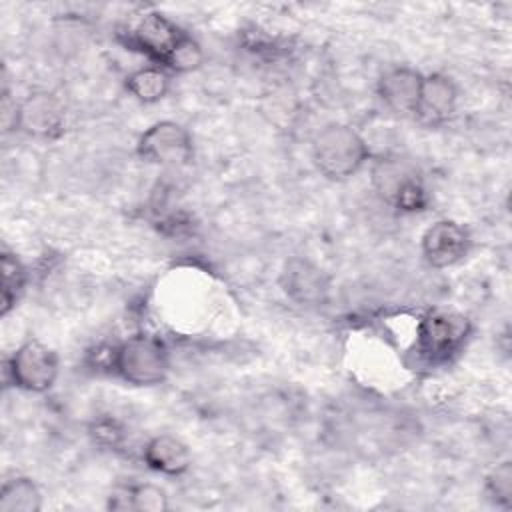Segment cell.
<instances>
[{
  "label": "cell",
  "instance_id": "cell-14",
  "mask_svg": "<svg viewBox=\"0 0 512 512\" xmlns=\"http://www.w3.org/2000/svg\"><path fill=\"white\" fill-rule=\"evenodd\" d=\"M126 88L140 102L152 104V102H158L166 96V92L170 88V76L160 66H146V68H140V70L132 72L126 78Z\"/></svg>",
  "mask_w": 512,
  "mask_h": 512
},
{
  "label": "cell",
  "instance_id": "cell-9",
  "mask_svg": "<svg viewBox=\"0 0 512 512\" xmlns=\"http://www.w3.org/2000/svg\"><path fill=\"white\" fill-rule=\"evenodd\" d=\"M182 36L184 32H180L170 20H166L162 14H156V12L142 16V20L136 24L132 32L134 44L142 52H146L150 58L162 64H166L168 56L172 54V50L176 48Z\"/></svg>",
  "mask_w": 512,
  "mask_h": 512
},
{
  "label": "cell",
  "instance_id": "cell-18",
  "mask_svg": "<svg viewBox=\"0 0 512 512\" xmlns=\"http://www.w3.org/2000/svg\"><path fill=\"white\" fill-rule=\"evenodd\" d=\"M486 492L498 506L510 508V504H512V464L510 462L498 464L488 474Z\"/></svg>",
  "mask_w": 512,
  "mask_h": 512
},
{
  "label": "cell",
  "instance_id": "cell-19",
  "mask_svg": "<svg viewBox=\"0 0 512 512\" xmlns=\"http://www.w3.org/2000/svg\"><path fill=\"white\" fill-rule=\"evenodd\" d=\"M392 202L404 210V212H416V210H424L426 206V190L422 188V184L416 180V176H412L410 180H406L400 190L394 194Z\"/></svg>",
  "mask_w": 512,
  "mask_h": 512
},
{
  "label": "cell",
  "instance_id": "cell-8",
  "mask_svg": "<svg viewBox=\"0 0 512 512\" xmlns=\"http://www.w3.org/2000/svg\"><path fill=\"white\" fill-rule=\"evenodd\" d=\"M422 80L424 76L412 68H392L378 80V96L392 112L416 114Z\"/></svg>",
  "mask_w": 512,
  "mask_h": 512
},
{
  "label": "cell",
  "instance_id": "cell-17",
  "mask_svg": "<svg viewBox=\"0 0 512 512\" xmlns=\"http://www.w3.org/2000/svg\"><path fill=\"white\" fill-rule=\"evenodd\" d=\"M202 58H204V54H202V48L198 46V42L184 34L180 38V42L176 44V48L172 50V54L168 56L164 66H168L176 72H190L202 64Z\"/></svg>",
  "mask_w": 512,
  "mask_h": 512
},
{
  "label": "cell",
  "instance_id": "cell-16",
  "mask_svg": "<svg viewBox=\"0 0 512 512\" xmlns=\"http://www.w3.org/2000/svg\"><path fill=\"white\" fill-rule=\"evenodd\" d=\"M130 504L138 512H164L168 510V496L160 486L134 484L130 486Z\"/></svg>",
  "mask_w": 512,
  "mask_h": 512
},
{
  "label": "cell",
  "instance_id": "cell-10",
  "mask_svg": "<svg viewBox=\"0 0 512 512\" xmlns=\"http://www.w3.org/2000/svg\"><path fill=\"white\" fill-rule=\"evenodd\" d=\"M456 100H458V88L452 82V78L444 74L424 76L422 88H420V100L414 116H418L428 124L442 122L454 112Z\"/></svg>",
  "mask_w": 512,
  "mask_h": 512
},
{
  "label": "cell",
  "instance_id": "cell-4",
  "mask_svg": "<svg viewBox=\"0 0 512 512\" xmlns=\"http://www.w3.org/2000/svg\"><path fill=\"white\" fill-rule=\"evenodd\" d=\"M468 320L462 314L436 310L430 312L418 328V350L430 362L452 356L468 336Z\"/></svg>",
  "mask_w": 512,
  "mask_h": 512
},
{
  "label": "cell",
  "instance_id": "cell-13",
  "mask_svg": "<svg viewBox=\"0 0 512 512\" xmlns=\"http://www.w3.org/2000/svg\"><path fill=\"white\" fill-rule=\"evenodd\" d=\"M42 494L38 486L24 476L6 480L0 492V512H38Z\"/></svg>",
  "mask_w": 512,
  "mask_h": 512
},
{
  "label": "cell",
  "instance_id": "cell-6",
  "mask_svg": "<svg viewBox=\"0 0 512 512\" xmlns=\"http://www.w3.org/2000/svg\"><path fill=\"white\" fill-rule=\"evenodd\" d=\"M470 246L468 232L452 220L434 222L422 236V254L434 268H446L460 262Z\"/></svg>",
  "mask_w": 512,
  "mask_h": 512
},
{
  "label": "cell",
  "instance_id": "cell-7",
  "mask_svg": "<svg viewBox=\"0 0 512 512\" xmlns=\"http://www.w3.org/2000/svg\"><path fill=\"white\" fill-rule=\"evenodd\" d=\"M18 128L36 138H56L64 130V108L54 94L34 92L18 104Z\"/></svg>",
  "mask_w": 512,
  "mask_h": 512
},
{
  "label": "cell",
  "instance_id": "cell-12",
  "mask_svg": "<svg viewBox=\"0 0 512 512\" xmlns=\"http://www.w3.org/2000/svg\"><path fill=\"white\" fill-rule=\"evenodd\" d=\"M146 464L162 474L178 476L190 466V452L184 442L170 434L154 436L144 448Z\"/></svg>",
  "mask_w": 512,
  "mask_h": 512
},
{
  "label": "cell",
  "instance_id": "cell-5",
  "mask_svg": "<svg viewBox=\"0 0 512 512\" xmlns=\"http://www.w3.org/2000/svg\"><path fill=\"white\" fill-rule=\"evenodd\" d=\"M138 154L154 164H186L192 158V140L186 128L172 120H162L140 136Z\"/></svg>",
  "mask_w": 512,
  "mask_h": 512
},
{
  "label": "cell",
  "instance_id": "cell-1",
  "mask_svg": "<svg viewBox=\"0 0 512 512\" xmlns=\"http://www.w3.org/2000/svg\"><path fill=\"white\" fill-rule=\"evenodd\" d=\"M370 150L348 124H328L312 140V160L330 180H346L360 170Z\"/></svg>",
  "mask_w": 512,
  "mask_h": 512
},
{
  "label": "cell",
  "instance_id": "cell-3",
  "mask_svg": "<svg viewBox=\"0 0 512 512\" xmlns=\"http://www.w3.org/2000/svg\"><path fill=\"white\" fill-rule=\"evenodd\" d=\"M6 372L28 392H46L58 378V356L40 340H28L12 354Z\"/></svg>",
  "mask_w": 512,
  "mask_h": 512
},
{
  "label": "cell",
  "instance_id": "cell-15",
  "mask_svg": "<svg viewBox=\"0 0 512 512\" xmlns=\"http://www.w3.org/2000/svg\"><path fill=\"white\" fill-rule=\"evenodd\" d=\"M0 270H2V294H0V314L6 316L12 306L16 304V298L24 286L26 280V272L22 268V264L18 262L16 256H12L10 252L2 254L0 260Z\"/></svg>",
  "mask_w": 512,
  "mask_h": 512
},
{
  "label": "cell",
  "instance_id": "cell-11",
  "mask_svg": "<svg viewBox=\"0 0 512 512\" xmlns=\"http://www.w3.org/2000/svg\"><path fill=\"white\" fill-rule=\"evenodd\" d=\"M282 284L286 294L302 304H318L328 292V280L322 270L298 258L286 262V268L282 272Z\"/></svg>",
  "mask_w": 512,
  "mask_h": 512
},
{
  "label": "cell",
  "instance_id": "cell-2",
  "mask_svg": "<svg viewBox=\"0 0 512 512\" xmlns=\"http://www.w3.org/2000/svg\"><path fill=\"white\" fill-rule=\"evenodd\" d=\"M112 368L134 386L160 384L168 372L164 346L150 336H134L112 350Z\"/></svg>",
  "mask_w": 512,
  "mask_h": 512
}]
</instances>
